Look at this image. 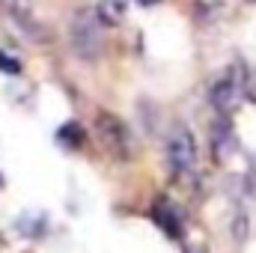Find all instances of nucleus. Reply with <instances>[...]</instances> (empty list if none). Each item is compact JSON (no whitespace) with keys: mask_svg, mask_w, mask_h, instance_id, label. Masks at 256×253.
I'll return each mask as SVG.
<instances>
[{"mask_svg":"<svg viewBox=\"0 0 256 253\" xmlns=\"http://www.w3.org/2000/svg\"><path fill=\"white\" fill-rule=\"evenodd\" d=\"M18 232H24V236H30V238H39V236L45 232V218H42V214H21Z\"/></svg>","mask_w":256,"mask_h":253,"instance_id":"nucleus-10","label":"nucleus"},{"mask_svg":"<svg viewBox=\"0 0 256 253\" xmlns=\"http://www.w3.org/2000/svg\"><path fill=\"white\" fill-rule=\"evenodd\" d=\"M152 220H155L170 238H176V242L185 238V218H182V212H179L167 196H161V200L152 206Z\"/></svg>","mask_w":256,"mask_h":253,"instance_id":"nucleus-6","label":"nucleus"},{"mask_svg":"<svg viewBox=\"0 0 256 253\" xmlns=\"http://www.w3.org/2000/svg\"><path fill=\"white\" fill-rule=\"evenodd\" d=\"M96 12H98V18H102L104 27H116L126 18V0H98Z\"/></svg>","mask_w":256,"mask_h":253,"instance_id":"nucleus-8","label":"nucleus"},{"mask_svg":"<svg viewBox=\"0 0 256 253\" xmlns=\"http://www.w3.org/2000/svg\"><path fill=\"white\" fill-rule=\"evenodd\" d=\"M232 152H236V131L226 116H220L212 122V155H214V161L224 164Z\"/></svg>","mask_w":256,"mask_h":253,"instance_id":"nucleus-7","label":"nucleus"},{"mask_svg":"<svg viewBox=\"0 0 256 253\" xmlns=\"http://www.w3.org/2000/svg\"><path fill=\"white\" fill-rule=\"evenodd\" d=\"M102 27H104V24H102L98 12H96L92 6H84V9H78V12L72 15V21H68V42H72V51H74L80 60L92 63V60L102 57V51H104Z\"/></svg>","mask_w":256,"mask_h":253,"instance_id":"nucleus-1","label":"nucleus"},{"mask_svg":"<svg viewBox=\"0 0 256 253\" xmlns=\"http://www.w3.org/2000/svg\"><path fill=\"white\" fill-rule=\"evenodd\" d=\"M250 3H256V0H250Z\"/></svg>","mask_w":256,"mask_h":253,"instance_id":"nucleus-15","label":"nucleus"},{"mask_svg":"<svg viewBox=\"0 0 256 253\" xmlns=\"http://www.w3.org/2000/svg\"><path fill=\"white\" fill-rule=\"evenodd\" d=\"M57 140H60V146H66V149H80L86 143V131L78 126V122H66L57 131Z\"/></svg>","mask_w":256,"mask_h":253,"instance_id":"nucleus-9","label":"nucleus"},{"mask_svg":"<svg viewBox=\"0 0 256 253\" xmlns=\"http://www.w3.org/2000/svg\"><path fill=\"white\" fill-rule=\"evenodd\" d=\"M137 3H143V6H152V3H158V0H137Z\"/></svg>","mask_w":256,"mask_h":253,"instance_id":"nucleus-13","label":"nucleus"},{"mask_svg":"<svg viewBox=\"0 0 256 253\" xmlns=\"http://www.w3.org/2000/svg\"><path fill=\"white\" fill-rule=\"evenodd\" d=\"M167 164L173 170V176L182 182L194 176V167H196V143H194V134L185 126H176L167 137Z\"/></svg>","mask_w":256,"mask_h":253,"instance_id":"nucleus-3","label":"nucleus"},{"mask_svg":"<svg viewBox=\"0 0 256 253\" xmlns=\"http://www.w3.org/2000/svg\"><path fill=\"white\" fill-rule=\"evenodd\" d=\"M0 72H9V74H18L21 72V66L15 57H6V54H0Z\"/></svg>","mask_w":256,"mask_h":253,"instance_id":"nucleus-11","label":"nucleus"},{"mask_svg":"<svg viewBox=\"0 0 256 253\" xmlns=\"http://www.w3.org/2000/svg\"><path fill=\"white\" fill-rule=\"evenodd\" d=\"M248 84H250L248 68L242 63L230 66V68L208 86V102H212V108H214L220 116H230V114L242 104V98H244V92H248Z\"/></svg>","mask_w":256,"mask_h":253,"instance_id":"nucleus-2","label":"nucleus"},{"mask_svg":"<svg viewBox=\"0 0 256 253\" xmlns=\"http://www.w3.org/2000/svg\"><path fill=\"white\" fill-rule=\"evenodd\" d=\"M96 134H98L102 146H104L114 158H120V161L131 158V134H128V126L120 116L102 110V114L96 116Z\"/></svg>","mask_w":256,"mask_h":253,"instance_id":"nucleus-4","label":"nucleus"},{"mask_svg":"<svg viewBox=\"0 0 256 253\" xmlns=\"http://www.w3.org/2000/svg\"><path fill=\"white\" fill-rule=\"evenodd\" d=\"M185 253H208V250H206L202 242H188V244H185Z\"/></svg>","mask_w":256,"mask_h":253,"instance_id":"nucleus-12","label":"nucleus"},{"mask_svg":"<svg viewBox=\"0 0 256 253\" xmlns=\"http://www.w3.org/2000/svg\"><path fill=\"white\" fill-rule=\"evenodd\" d=\"M0 6L9 12L12 21H18V27H21L33 42H48L45 27L33 18V0H0Z\"/></svg>","mask_w":256,"mask_h":253,"instance_id":"nucleus-5","label":"nucleus"},{"mask_svg":"<svg viewBox=\"0 0 256 253\" xmlns=\"http://www.w3.org/2000/svg\"><path fill=\"white\" fill-rule=\"evenodd\" d=\"M0 185H3V176H0Z\"/></svg>","mask_w":256,"mask_h":253,"instance_id":"nucleus-14","label":"nucleus"}]
</instances>
